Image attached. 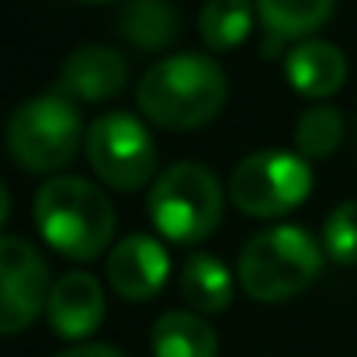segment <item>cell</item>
Returning <instances> with one entry per match:
<instances>
[{
	"label": "cell",
	"mask_w": 357,
	"mask_h": 357,
	"mask_svg": "<svg viewBox=\"0 0 357 357\" xmlns=\"http://www.w3.org/2000/svg\"><path fill=\"white\" fill-rule=\"evenodd\" d=\"M226 98L229 84L222 66L198 52H181L153 63L135 87V105L146 121L170 132H191L208 125L222 112Z\"/></svg>",
	"instance_id": "1"
},
{
	"label": "cell",
	"mask_w": 357,
	"mask_h": 357,
	"mask_svg": "<svg viewBox=\"0 0 357 357\" xmlns=\"http://www.w3.org/2000/svg\"><path fill=\"white\" fill-rule=\"evenodd\" d=\"M35 226L56 253L94 260L115 236V205L91 181L56 174L35 195Z\"/></svg>",
	"instance_id": "2"
},
{
	"label": "cell",
	"mask_w": 357,
	"mask_h": 357,
	"mask_svg": "<svg viewBox=\"0 0 357 357\" xmlns=\"http://www.w3.org/2000/svg\"><path fill=\"white\" fill-rule=\"evenodd\" d=\"M323 257V246L302 226H271L243 246L236 274L250 298L284 302L319 278Z\"/></svg>",
	"instance_id": "3"
},
{
	"label": "cell",
	"mask_w": 357,
	"mask_h": 357,
	"mask_svg": "<svg viewBox=\"0 0 357 357\" xmlns=\"http://www.w3.org/2000/svg\"><path fill=\"white\" fill-rule=\"evenodd\" d=\"M226 195L219 177L205 163H174L167 167L146 198L149 222L170 243H202L222 222Z\"/></svg>",
	"instance_id": "4"
},
{
	"label": "cell",
	"mask_w": 357,
	"mask_h": 357,
	"mask_svg": "<svg viewBox=\"0 0 357 357\" xmlns=\"http://www.w3.org/2000/svg\"><path fill=\"white\" fill-rule=\"evenodd\" d=\"M84 121L77 105L66 94H38L31 101H24L3 132V146L10 153V160L28 170V174H56L63 170L80 142H84Z\"/></svg>",
	"instance_id": "5"
},
{
	"label": "cell",
	"mask_w": 357,
	"mask_h": 357,
	"mask_svg": "<svg viewBox=\"0 0 357 357\" xmlns=\"http://www.w3.org/2000/svg\"><path fill=\"white\" fill-rule=\"evenodd\" d=\"M312 191V170L305 156L260 149L239 160L229 177V202L253 219H278L305 202Z\"/></svg>",
	"instance_id": "6"
},
{
	"label": "cell",
	"mask_w": 357,
	"mask_h": 357,
	"mask_svg": "<svg viewBox=\"0 0 357 357\" xmlns=\"http://www.w3.org/2000/svg\"><path fill=\"white\" fill-rule=\"evenodd\" d=\"M91 170L115 191H139L156 170V146L146 125L128 112L98 115L87 128Z\"/></svg>",
	"instance_id": "7"
},
{
	"label": "cell",
	"mask_w": 357,
	"mask_h": 357,
	"mask_svg": "<svg viewBox=\"0 0 357 357\" xmlns=\"http://www.w3.org/2000/svg\"><path fill=\"white\" fill-rule=\"evenodd\" d=\"M49 267L21 236H0V337L21 333L49 302Z\"/></svg>",
	"instance_id": "8"
},
{
	"label": "cell",
	"mask_w": 357,
	"mask_h": 357,
	"mask_svg": "<svg viewBox=\"0 0 357 357\" xmlns=\"http://www.w3.org/2000/svg\"><path fill=\"white\" fill-rule=\"evenodd\" d=\"M45 316L56 337L63 340H84L98 333L105 323V291L94 274L87 271H70L49 288Z\"/></svg>",
	"instance_id": "9"
},
{
	"label": "cell",
	"mask_w": 357,
	"mask_h": 357,
	"mask_svg": "<svg viewBox=\"0 0 357 357\" xmlns=\"http://www.w3.org/2000/svg\"><path fill=\"white\" fill-rule=\"evenodd\" d=\"M170 274V257L153 236L132 233L119 239V246L108 257V281L128 302H146L153 298Z\"/></svg>",
	"instance_id": "10"
},
{
	"label": "cell",
	"mask_w": 357,
	"mask_h": 357,
	"mask_svg": "<svg viewBox=\"0 0 357 357\" xmlns=\"http://www.w3.org/2000/svg\"><path fill=\"white\" fill-rule=\"evenodd\" d=\"M128 84V66L108 45H80L59 70V94L70 101H112Z\"/></svg>",
	"instance_id": "11"
},
{
	"label": "cell",
	"mask_w": 357,
	"mask_h": 357,
	"mask_svg": "<svg viewBox=\"0 0 357 357\" xmlns=\"http://www.w3.org/2000/svg\"><path fill=\"white\" fill-rule=\"evenodd\" d=\"M284 77L302 98H330L347 80V59L337 45L309 38L288 52Z\"/></svg>",
	"instance_id": "12"
},
{
	"label": "cell",
	"mask_w": 357,
	"mask_h": 357,
	"mask_svg": "<svg viewBox=\"0 0 357 357\" xmlns=\"http://www.w3.org/2000/svg\"><path fill=\"white\" fill-rule=\"evenodd\" d=\"M119 31L135 49L160 52L181 35V14L170 0H125L119 10Z\"/></svg>",
	"instance_id": "13"
},
{
	"label": "cell",
	"mask_w": 357,
	"mask_h": 357,
	"mask_svg": "<svg viewBox=\"0 0 357 357\" xmlns=\"http://www.w3.org/2000/svg\"><path fill=\"white\" fill-rule=\"evenodd\" d=\"M153 357H219V337L198 312H167L149 333Z\"/></svg>",
	"instance_id": "14"
},
{
	"label": "cell",
	"mask_w": 357,
	"mask_h": 357,
	"mask_svg": "<svg viewBox=\"0 0 357 357\" xmlns=\"http://www.w3.org/2000/svg\"><path fill=\"white\" fill-rule=\"evenodd\" d=\"M181 291L198 316H215L233 302V274L212 253H191L181 271Z\"/></svg>",
	"instance_id": "15"
},
{
	"label": "cell",
	"mask_w": 357,
	"mask_h": 357,
	"mask_svg": "<svg viewBox=\"0 0 357 357\" xmlns=\"http://www.w3.org/2000/svg\"><path fill=\"white\" fill-rule=\"evenodd\" d=\"M253 3L264 28L274 38H305L330 21L337 0H253Z\"/></svg>",
	"instance_id": "16"
},
{
	"label": "cell",
	"mask_w": 357,
	"mask_h": 357,
	"mask_svg": "<svg viewBox=\"0 0 357 357\" xmlns=\"http://www.w3.org/2000/svg\"><path fill=\"white\" fill-rule=\"evenodd\" d=\"M253 0H208L198 17L205 45L215 52H229L239 42H246L253 28Z\"/></svg>",
	"instance_id": "17"
},
{
	"label": "cell",
	"mask_w": 357,
	"mask_h": 357,
	"mask_svg": "<svg viewBox=\"0 0 357 357\" xmlns=\"http://www.w3.org/2000/svg\"><path fill=\"white\" fill-rule=\"evenodd\" d=\"M340 139H344V119L337 108H326V105L309 108L295 125V142H298L302 156H312V160L330 156L340 146Z\"/></svg>",
	"instance_id": "18"
},
{
	"label": "cell",
	"mask_w": 357,
	"mask_h": 357,
	"mask_svg": "<svg viewBox=\"0 0 357 357\" xmlns=\"http://www.w3.org/2000/svg\"><path fill=\"white\" fill-rule=\"evenodd\" d=\"M323 253L337 264H357V202L337 205L323 222Z\"/></svg>",
	"instance_id": "19"
},
{
	"label": "cell",
	"mask_w": 357,
	"mask_h": 357,
	"mask_svg": "<svg viewBox=\"0 0 357 357\" xmlns=\"http://www.w3.org/2000/svg\"><path fill=\"white\" fill-rule=\"evenodd\" d=\"M56 357H125V354H119L115 347H105V344H80V347L63 351V354H56Z\"/></svg>",
	"instance_id": "20"
},
{
	"label": "cell",
	"mask_w": 357,
	"mask_h": 357,
	"mask_svg": "<svg viewBox=\"0 0 357 357\" xmlns=\"http://www.w3.org/2000/svg\"><path fill=\"white\" fill-rule=\"evenodd\" d=\"M7 215H10V191H7V184L0 181V226L7 222Z\"/></svg>",
	"instance_id": "21"
},
{
	"label": "cell",
	"mask_w": 357,
	"mask_h": 357,
	"mask_svg": "<svg viewBox=\"0 0 357 357\" xmlns=\"http://www.w3.org/2000/svg\"><path fill=\"white\" fill-rule=\"evenodd\" d=\"M80 3H112V0H80Z\"/></svg>",
	"instance_id": "22"
}]
</instances>
